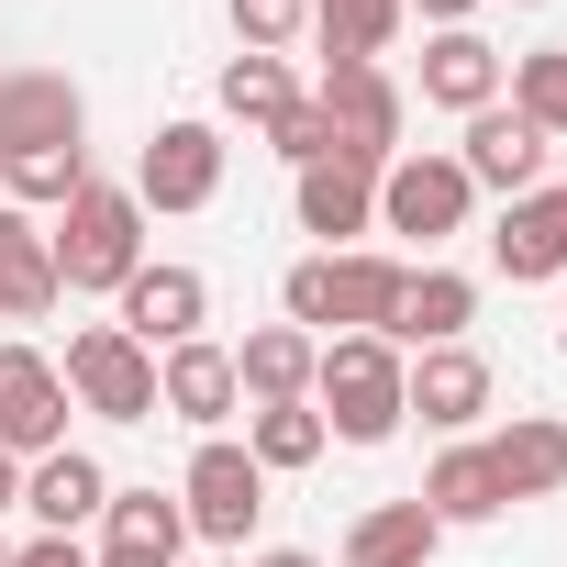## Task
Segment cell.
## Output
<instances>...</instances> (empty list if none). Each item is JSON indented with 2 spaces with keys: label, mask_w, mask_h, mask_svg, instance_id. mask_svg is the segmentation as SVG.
Masks as SVG:
<instances>
[{
  "label": "cell",
  "mask_w": 567,
  "mask_h": 567,
  "mask_svg": "<svg viewBox=\"0 0 567 567\" xmlns=\"http://www.w3.org/2000/svg\"><path fill=\"white\" fill-rule=\"evenodd\" d=\"M489 267L501 278H567V189H523L489 234Z\"/></svg>",
  "instance_id": "ffe728a7"
},
{
  "label": "cell",
  "mask_w": 567,
  "mask_h": 567,
  "mask_svg": "<svg viewBox=\"0 0 567 567\" xmlns=\"http://www.w3.org/2000/svg\"><path fill=\"white\" fill-rule=\"evenodd\" d=\"M501 79H512V112H523L545 145H567V45H534V56H512Z\"/></svg>",
  "instance_id": "83f0119b"
},
{
  "label": "cell",
  "mask_w": 567,
  "mask_h": 567,
  "mask_svg": "<svg viewBox=\"0 0 567 567\" xmlns=\"http://www.w3.org/2000/svg\"><path fill=\"white\" fill-rule=\"evenodd\" d=\"M401 256H368V245H346V256H323V312H334V334H390V312H401Z\"/></svg>",
  "instance_id": "e0dca14e"
},
{
  "label": "cell",
  "mask_w": 567,
  "mask_h": 567,
  "mask_svg": "<svg viewBox=\"0 0 567 567\" xmlns=\"http://www.w3.org/2000/svg\"><path fill=\"white\" fill-rule=\"evenodd\" d=\"M312 34L334 68H379L390 34H401V0H312Z\"/></svg>",
  "instance_id": "d4e9b609"
},
{
  "label": "cell",
  "mask_w": 567,
  "mask_h": 567,
  "mask_svg": "<svg viewBox=\"0 0 567 567\" xmlns=\"http://www.w3.org/2000/svg\"><path fill=\"white\" fill-rule=\"evenodd\" d=\"M334 434H323V412L312 401H267V412H245V456L267 467V478H290V467H312Z\"/></svg>",
  "instance_id": "484cf974"
},
{
  "label": "cell",
  "mask_w": 567,
  "mask_h": 567,
  "mask_svg": "<svg viewBox=\"0 0 567 567\" xmlns=\"http://www.w3.org/2000/svg\"><path fill=\"white\" fill-rule=\"evenodd\" d=\"M12 567H90V556H79V534H34V545H12Z\"/></svg>",
  "instance_id": "836d02e7"
},
{
  "label": "cell",
  "mask_w": 567,
  "mask_h": 567,
  "mask_svg": "<svg viewBox=\"0 0 567 567\" xmlns=\"http://www.w3.org/2000/svg\"><path fill=\"white\" fill-rule=\"evenodd\" d=\"M56 301H68V278H56V245H45V223L0 200V323H45Z\"/></svg>",
  "instance_id": "9a60e30c"
},
{
  "label": "cell",
  "mask_w": 567,
  "mask_h": 567,
  "mask_svg": "<svg viewBox=\"0 0 567 567\" xmlns=\"http://www.w3.org/2000/svg\"><path fill=\"white\" fill-rule=\"evenodd\" d=\"M423 101H434V112H456V123H467V112H489V101H501V45H489V34H467V23H456V34H434V45H423Z\"/></svg>",
  "instance_id": "7402d4cb"
},
{
  "label": "cell",
  "mask_w": 567,
  "mask_h": 567,
  "mask_svg": "<svg viewBox=\"0 0 567 567\" xmlns=\"http://www.w3.org/2000/svg\"><path fill=\"white\" fill-rule=\"evenodd\" d=\"M79 134H90V101H79L56 68H12V79H0V156L79 145Z\"/></svg>",
  "instance_id": "4fadbf2b"
},
{
  "label": "cell",
  "mask_w": 567,
  "mask_h": 567,
  "mask_svg": "<svg viewBox=\"0 0 567 567\" xmlns=\"http://www.w3.org/2000/svg\"><path fill=\"white\" fill-rule=\"evenodd\" d=\"M0 512H23V456L0 445Z\"/></svg>",
  "instance_id": "d590c367"
},
{
  "label": "cell",
  "mask_w": 567,
  "mask_h": 567,
  "mask_svg": "<svg viewBox=\"0 0 567 567\" xmlns=\"http://www.w3.org/2000/svg\"><path fill=\"white\" fill-rule=\"evenodd\" d=\"M68 379H56V357H34V346H0V445H12L23 467L34 456H56L68 445Z\"/></svg>",
  "instance_id": "ba28073f"
},
{
  "label": "cell",
  "mask_w": 567,
  "mask_h": 567,
  "mask_svg": "<svg viewBox=\"0 0 567 567\" xmlns=\"http://www.w3.org/2000/svg\"><path fill=\"white\" fill-rule=\"evenodd\" d=\"M90 567H178V556H167V545H134V534H101Z\"/></svg>",
  "instance_id": "d6a6232c"
},
{
  "label": "cell",
  "mask_w": 567,
  "mask_h": 567,
  "mask_svg": "<svg viewBox=\"0 0 567 567\" xmlns=\"http://www.w3.org/2000/svg\"><path fill=\"white\" fill-rule=\"evenodd\" d=\"M134 200L145 212H212L223 200V134L212 123H156L134 156Z\"/></svg>",
  "instance_id": "8992f818"
},
{
  "label": "cell",
  "mask_w": 567,
  "mask_h": 567,
  "mask_svg": "<svg viewBox=\"0 0 567 567\" xmlns=\"http://www.w3.org/2000/svg\"><path fill=\"white\" fill-rule=\"evenodd\" d=\"M290 101H301V79L278 68V56H234V68H223V112H234V123H256V134L290 112Z\"/></svg>",
  "instance_id": "f1b7e54d"
},
{
  "label": "cell",
  "mask_w": 567,
  "mask_h": 567,
  "mask_svg": "<svg viewBox=\"0 0 567 567\" xmlns=\"http://www.w3.org/2000/svg\"><path fill=\"white\" fill-rule=\"evenodd\" d=\"M523 12H534V0H523Z\"/></svg>",
  "instance_id": "f35d334b"
},
{
  "label": "cell",
  "mask_w": 567,
  "mask_h": 567,
  "mask_svg": "<svg viewBox=\"0 0 567 567\" xmlns=\"http://www.w3.org/2000/svg\"><path fill=\"white\" fill-rule=\"evenodd\" d=\"M312 101H323V123H334V156H346V167H368V178H379V167L401 156V79H390V68H323V90H312Z\"/></svg>",
  "instance_id": "5b68a950"
},
{
  "label": "cell",
  "mask_w": 567,
  "mask_h": 567,
  "mask_svg": "<svg viewBox=\"0 0 567 567\" xmlns=\"http://www.w3.org/2000/svg\"><path fill=\"white\" fill-rule=\"evenodd\" d=\"M101 501H112V467H101L90 445H56V456H34V467H23V512H34L45 534L101 523Z\"/></svg>",
  "instance_id": "2e32d148"
},
{
  "label": "cell",
  "mask_w": 567,
  "mask_h": 567,
  "mask_svg": "<svg viewBox=\"0 0 567 567\" xmlns=\"http://www.w3.org/2000/svg\"><path fill=\"white\" fill-rule=\"evenodd\" d=\"M312 334L301 323H256L245 346H234V390H245V412H267V401H312Z\"/></svg>",
  "instance_id": "44dd1931"
},
{
  "label": "cell",
  "mask_w": 567,
  "mask_h": 567,
  "mask_svg": "<svg viewBox=\"0 0 567 567\" xmlns=\"http://www.w3.org/2000/svg\"><path fill=\"white\" fill-rule=\"evenodd\" d=\"M467 323H478V278H456V267H412L401 278V312H390V346H467Z\"/></svg>",
  "instance_id": "ac0fdd59"
},
{
  "label": "cell",
  "mask_w": 567,
  "mask_h": 567,
  "mask_svg": "<svg viewBox=\"0 0 567 567\" xmlns=\"http://www.w3.org/2000/svg\"><path fill=\"white\" fill-rule=\"evenodd\" d=\"M290 212H301V234H323V256H346V245L379 223V178H368V167H346V156L290 167Z\"/></svg>",
  "instance_id": "5bb4252c"
},
{
  "label": "cell",
  "mask_w": 567,
  "mask_h": 567,
  "mask_svg": "<svg viewBox=\"0 0 567 567\" xmlns=\"http://www.w3.org/2000/svg\"><path fill=\"white\" fill-rule=\"evenodd\" d=\"M0 567H12V545H0Z\"/></svg>",
  "instance_id": "74e56055"
},
{
  "label": "cell",
  "mask_w": 567,
  "mask_h": 567,
  "mask_svg": "<svg viewBox=\"0 0 567 567\" xmlns=\"http://www.w3.org/2000/svg\"><path fill=\"white\" fill-rule=\"evenodd\" d=\"M412 501H423L445 534H456V523H501V512H512V501H501V467H489V445H467V434H456V445L423 467V489H412Z\"/></svg>",
  "instance_id": "603a6c76"
},
{
  "label": "cell",
  "mask_w": 567,
  "mask_h": 567,
  "mask_svg": "<svg viewBox=\"0 0 567 567\" xmlns=\"http://www.w3.org/2000/svg\"><path fill=\"white\" fill-rule=\"evenodd\" d=\"M200 323H212V278H200V267H156V256H145V267L123 278V334H134L145 357L189 346Z\"/></svg>",
  "instance_id": "9c48e42d"
},
{
  "label": "cell",
  "mask_w": 567,
  "mask_h": 567,
  "mask_svg": "<svg viewBox=\"0 0 567 567\" xmlns=\"http://www.w3.org/2000/svg\"><path fill=\"white\" fill-rule=\"evenodd\" d=\"M489 467H501V501H556L567 489V423L556 412H512L489 434Z\"/></svg>",
  "instance_id": "d6986e66"
},
{
  "label": "cell",
  "mask_w": 567,
  "mask_h": 567,
  "mask_svg": "<svg viewBox=\"0 0 567 567\" xmlns=\"http://www.w3.org/2000/svg\"><path fill=\"white\" fill-rule=\"evenodd\" d=\"M434 545H445V523L423 501H368L346 523V567H434Z\"/></svg>",
  "instance_id": "cb8c5ba5"
},
{
  "label": "cell",
  "mask_w": 567,
  "mask_h": 567,
  "mask_svg": "<svg viewBox=\"0 0 567 567\" xmlns=\"http://www.w3.org/2000/svg\"><path fill=\"white\" fill-rule=\"evenodd\" d=\"M0 189L12 212H68L90 189V145H34V156H0Z\"/></svg>",
  "instance_id": "4316f807"
},
{
  "label": "cell",
  "mask_w": 567,
  "mask_h": 567,
  "mask_svg": "<svg viewBox=\"0 0 567 567\" xmlns=\"http://www.w3.org/2000/svg\"><path fill=\"white\" fill-rule=\"evenodd\" d=\"M467 167L456 156H390L379 167V223L390 234H412V245H445V234H467Z\"/></svg>",
  "instance_id": "52a82bcc"
},
{
  "label": "cell",
  "mask_w": 567,
  "mask_h": 567,
  "mask_svg": "<svg viewBox=\"0 0 567 567\" xmlns=\"http://www.w3.org/2000/svg\"><path fill=\"white\" fill-rule=\"evenodd\" d=\"M56 379H68V401L101 412V423H156V357H145L123 323H79Z\"/></svg>",
  "instance_id": "3957f363"
},
{
  "label": "cell",
  "mask_w": 567,
  "mask_h": 567,
  "mask_svg": "<svg viewBox=\"0 0 567 567\" xmlns=\"http://www.w3.org/2000/svg\"><path fill=\"white\" fill-rule=\"evenodd\" d=\"M456 167H467V189H501V200H523V189H545V134H534L512 101H489V112H467V145H456Z\"/></svg>",
  "instance_id": "8fae6325"
},
{
  "label": "cell",
  "mask_w": 567,
  "mask_h": 567,
  "mask_svg": "<svg viewBox=\"0 0 567 567\" xmlns=\"http://www.w3.org/2000/svg\"><path fill=\"white\" fill-rule=\"evenodd\" d=\"M178 512H189L200 545H245L256 512H267V467H256L234 434H212V445L189 456V478H178Z\"/></svg>",
  "instance_id": "277c9868"
},
{
  "label": "cell",
  "mask_w": 567,
  "mask_h": 567,
  "mask_svg": "<svg viewBox=\"0 0 567 567\" xmlns=\"http://www.w3.org/2000/svg\"><path fill=\"white\" fill-rule=\"evenodd\" d=\"M401 12H423V23H434V34H456V23H467V12H478V0H401Z\"/></svg>",
  "instance_id": "e575fe53"
},
{
  "label": "cell",
  "mask_w": 567,
  "mask_h": 567,
  "mask_svg": "<svg viewBox=\"0 0 567 567\" xmlns=\"http://www.w3.org/2000/svg\"><path fill=\"white\" fill-rule=\"evenodd\" d=\"M267 145L290 156V167H323V156H334V123H323V101H290V112L267 123Z\"/></svg>",
  "instance_id": "1f68e13d"
},
{
  "label": "cell",
  "mask_w": 567,
  "mask_h": 567,
  "mask_svg": "<svg viewBox=\"0 0 567 567\" xmlns=\"http://www.w3.org/2000/svg\"><path fill=\"white\" fill-rule=\"evenodd\" d=\"M245 567H323V556H301V545H256Z\"/></svg>",
  "instance_id": "8d00e7d4"
},
{
  "label": "cell",
  "mask_w": 567,
  "mask_h": 567,
  "mask_svg": "<svg viewBox=\"0 0 567 567\" xmlns=\"http://www.w3.org/2000/svg\"><path fill=\"white\" fill-rule=\"evenodd\" d=\"M401 346L390 334H323V357H312V412H323V434L334 445H390L412 412H401Z\"/></svg>",
  "instance_id": "6da1fadb"
},
{
  "label": "cell",
  "mask_w": 567,
  "mask_h": 567,
  "mask_svg": "<svg viewBox=\"0 0 567 567\" xmlns=\"http://www.w3.org/2000/svg\"><path fill=\"white\" fill-rule=\"evenodd\" d=\"M156 412H167V423H200V434H223V423L245 412V390H234V346H212V334L167 346V357H156Z\"/></svg>",
  "instance_id": "30bf717a"
},
{
  "label": "cell",
  "mask_w": 567,
  "mask_h": 567,
  "mask_svg": "<svg viewBox=\"0 0 567 567\" xmlns=\"http://www.w3.org/2000/svg\"><path fill=\"white\" fill-rule=\"evenodd\" d=\"M45 245H56V278H68V290H90V301L112 290V301H123V278L145 267V200L112 189V178H90V189L56 212Z\"/></svg>",
  "instance_id": "7a4b0ae2"
},
{
  "label": "cell",
  "mask_w": 567,
  "mask_h": 567,
  "mask_svg": "<svg viewBox=\"0 0 567 567\" xmlns=\"http://www.w3.org/2000/svg\"><path fill=\"white\" fill-rule=\"evenodd\" d=\"M101 523H112V534H134V545H167V556L189 545V512H178V489H112V501H101Z\"/></svg>",
  "instance_id": "f546056e"
},
{
  "label": "cell",
  "mask_w": 567,
  "mask_h": 567,
  "mask_svg": "<svg viewBox=\"0 0 567 567\" xmlns=\"http://www.w3.org/2000/svg\"><path fill=\"white\" fill-rule=\"evenodd\" d=\"M223 12H234V45L245 56H278V45L312 23V0H223Z\"/></svg>",
  "instance_id": "4dcf8cb0"
},
{
  "label": "cell",
  "mask_w": 567,
  "mask_h": 567,
  "mask_svg": "<svg viewBox=\"0 0 567 567\" xmlns=\"http://www.w3.org/2000/svg\"><path fill=\"white\" fill-rule=\"evenodd\" d=\"M401 412H423L434 434H467V423L489 412V357H478V346H423V357L401 368Z\"/></svg>",
  "instance_id": "7c38bea8"
}]
</instances>
